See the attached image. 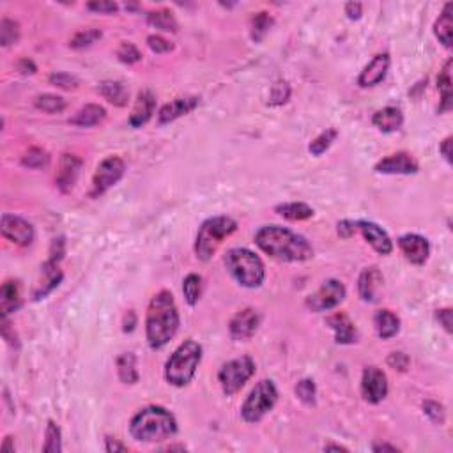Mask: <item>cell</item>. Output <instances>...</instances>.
Returning a JSON list of instances; mask_svg holds the SVG:
<instances>
[{"mask_svg":"<svg viewBox=\"0 0 453 453\" xmlns=\"http://www.w3.org/2000/svg\"><path fill=\"white\" fill-rule=\"evenodd\" d=\"M255 245L280 262H307L314 257V246L305 236L282 225H264L255 232Z\"/></svg>","mask_w":453,"mask_h":453,"instance_id":"6da1fadb","label":"cell"},{"mask_svg":"<svg viewBox=\"0 0 453 453\" xmlns=\"http://www.w3.org/2000/svg\"><path fill=\"white\" fill-rule=\"evenodd\" d=\"M181 315L170 291H160L151 300L146 317V338L151 349L158 351L176 337Z\"/></svg>","mask_w":453,"mask_h":453,"instance_id":"7a4b0ae2","label":"cell"},{"mask_svg":"<svg viewBox=\"0 0 453 453\" xmlns=\"http://www.w3.org/2000/svg\"><path fill=\"white\" fill-rule=\"evenodd\" d=\"M130 434L139 443H163L177 434V420L165 407L147 406L131 418Z\"/></svg>","mask_w":453,"mask_h":453,"instance_id":"3957f363","label":"cell"},{"mask_svg":"<svg viewBox=\"0 0 453 453\" xmlns=\"http://www.w3.org/2000/svg\"><path fill=\"white\" fill-rule=\"evenodd\" d=\"M227 271L241 287L257 289L266 280V268L262 259L248 248H231L223 257Z\"/></svg>","mask_w":453,"mask_h":453,"instance_id":"277c9868","label":"cell"},{"mask_svg":"<svg viewBox=\"0 0 453 453\" xmlns=\"http://www.w3.org/2000/svg\"><path fill=\"white\" fill-rule=\"evenodd\" d=\"M200 361H202V346L195 340H185L167 360V383L176 386V388L188 386L195 377Z\"/></svg>","mask_w":453,"mask_h":453,"instance_id":"5b68a950","label":"cell"},{"mask_svg":"<svg viewBox=\"0 0 453 453\" xmlns=\"http://www.w3.org/2000/svg\"><path fill=\"white\" fill-rule=\"evenodd\" d=\"M238 231V222L231 216H211L199 227L195 238V255L199 261L208 262L215 257L220 245Z\"/></svg>","mask_w":453,"mask_h":453,"instance_id":"8992f818","label":"cell"},{"mask_svg":"<svg viewBox=\"0 0 453 453\" xmlns=\"http://www.w3.org/2000/svg\"><path fill=\"white\" fill-rule=\"evenodd\" d=\"M278 400V390L271 379H262L255 384L250 395L241 406V416L246 423H259L268 415Z\"/></svg>","mask_w":453,"mask_h":453,"instance_id":"52a82bcc","label":"cell"},{"mask_svg":"<svg viewBox=\"0 0 453 453\" xmlns=\"http://www.w3.org/2000/svg\"><path fill=\"white\" fill-rule=\"evenodd\" d=\"M254 374L255 361L252 360L250 356L234 358V360L227 361L225 365L220 369V386H222L223 393H225L227 397H232L238 392H241L243 386L254 377Z\"/></svg>","mask_w":453,"mask_h":453,"instance_id":"ba28073f","label":"cell"},{"mask_svg":"<svg viewBox=\"0 0 453 453\" xmlns=\"http://www.w3.org/2000/svg\"><path fill=\"white\" fill-rule=\"evenodd\" d=\"M126 172V163L123 158L119 156H108L103 162L98 165L96 172L93 177V188H91V197L98 199V197L105 195L110 188L119 183Z\"/></svg>","mask_w":453,"mask_h":453,"instance_id":"9c48e42d","label":"cell"},{"mask_svg":"<svg viewBox=\"0 0 453 453\" xmlns=\"http://www.w3.org/2000/svg\"><path fill=\"white\" fill-rule=\"evenodd\" d=\"M347 296V289L337 278H330L324 282L314 294L307 298V307L308 310L321 314V312H330L333 308H337L338 305L342 303Z\"/></svg>","mask_w":453,"mask_h":453,"instance_id":"30bf717a","label":"cell"},{"mask_svg":"<svg viewBox=\"0 0 453 453\" xmlns=\"http://www.w3.org/2000/svg\"><path fill=\"white\" fill-rule=\"evenodd\" d=\"M0 232L8 241L18 246H31L36 238L34 227L31 222L22 216L9 215V213H4L0 218Z\"/></svg>","mask_w":453,"mask_h":453,"instance_id":"8fae6325","label":"cell"},{"mask_svg":"<svg viewBox=\"0 0 453 453\" xmlns=\"http://www.w3.org/2000/svg\"><path fill=\"white\" fill-rule=\"evenodd\" d=\"M388 377L379 367H367L361 376V395L369 404H379L388 397Z\"/></svg>","mask_w":453,"mask_h":453,"instance_id":"7c38bea8","label":"cell"},{"mask_svg":"<svg viewBox=\"0 0 453 453\" xmlns=\"http://www.w3.org/2000/svg\"><path fill=\"white\" fill-rule=\"evenodd\" d=\"M261 326V314L255 308H243L229 323V333L238 342L250 340Z\"/></svg>","mask_w":453,"mask_h":453,"instance_id":"4fadbf2b","label":"cell"},{"mask_svg":"<svg viewBox=\"0 0 453 453\" xmlns=\"http://www.w3.org/2000/svg\"><path fill=\"white\" fill-rule=\"evenodd\" d=\"M377 174H384V176H411L420 170L418 162L406 151L400 153L390 154V156L383 158L376 167H374Z\"/></svg>","mask_w":453,"mask_h":453,"instance_id":"5bb4252c","label":"cell"},{"mask_svg":"<svg viewBox=\"0 0 453 453\" xmlns=\"http://www.w3.org/2000/svg\"><path fill=\"white\" fill-rule=\"evenodd\" d=\"M84 162L77 154L64 153L59 160L57 167V176H55V185L61 190L62 193H68L73 190V186L77 185V179L80 176V170Z\"/></svg>","mask_w":453,"mask_h":453,"instance_id":"9a60e30c","label":"cell"},{"mask_svg":"<svg viewBox=\"0 0 453 453\" xmlns=\"http://www.w3.org/2000/svg\"><path fill=\"white\" fill-rule=\"evenodd\" d=\"M399 248L407 259L415 266H423L429 261L430 243L429 239L420 234H404L399 238Z\"/></svg>","mask_w":453,"mask_h":453,"instance_id":"2e32d148","label":"cell"},{"mask_svg":"<svg viewBox=\"0 0 453 453\" xmlns=\"http://www.w3.org/2000/svg\"><path fill=\"white\" fill-rule=\"evenodd\" d=\"M358 231L365 238V241L372 246L379 255H390L393 252V241L390 234L384 231L383 227L369 220H360L356 222Z\"/></svg>","mask_w":453,"mask_h":453,"instance_id":"e0dca14e","label":"cell"},{"mask_svg":"<svg viewBox=\"0 0 453 453\" xmlns=\"http://www.w3.org/2000/svg\"><path fill=\"white\" fill-rule=\"evenodd\" d=\"M390 64H392V59H390L388 54H377L360 73L358 85L363 89L379 85L386 78V75H388Z\"/></svg>","mask_w":453,"mask_h":453,"instance_id":"ac0fdd59","label":"cell"},{"mask_svg":"<svg viewBox=\"0 0 453 453\" xmlns=\"http://www.w3.org/2000/svg\"><path fill=\"white\" fill-rule=\"evenodd\" d=\"M62 280H64V273L59 269V264L50 261L45 262L41 266V280L38 282L34 292H32L34 301H41L47 296H50L52 292L62 284Z\"/></svg>","mask_w":453,"mask_h":453,"instance_id":"d6986e66","label":"cell"},{"mask_svg":"<svg viewBox=\"0 0 453 453\" xmlns=\"http://www.w3.org/2000/svg\"><path fill=\"white\" fill-rule=\"evenodd\" d=\"M384 277L379 271V268L370 266L361 271L360 278H358V294L365 303H376L379 289L383 287Z\"/></svg>","mask_w":453,"mask_h":453,"instance_id":"ffe728a7","label":"cell"},{"mask_svg":"<svg viewBox=\"0 0 453 453\" xmlns=\"http://www.w3.org/2000/svg\"><path fill=\"white\" fill-rule=\"evenodd\" d=\"M199 98L197 96H185V98H176L170 103L163 105L158 112V124H170L174 121H177L179 117L186 116L190 112L195 110L199 107Z\"/></svg>","mask_w":453,"mask_h":453,"instance_id":"44dd1931","label":"cell"},{"mask_svg":"<svg viewBox=\"0 0 453 453\" xmlns=\"http://www.w3.org/2000/svg\"><path fill=\"white\" fill-rule=\"evenodd\" d=\"M154 110H156V98H154V94L151 93V91H140L128 123H130L131 128L139 130V128L146 126V124L149 123Z\"/></svg>","mask_w":453,"mask_h":453,"instance_id":"7402d4cb","label":"cell"},{"mask_svg":"<svg viewBox=\"0 0 453 453\" xmlns=\"http://www.w3.org/2000/svg\"><path fill=\"white\" fill-rule=\"evenodd\" d=\"M326 324L333 330L335 342L337 344L349 346V344H354L358 340L356 326L349 319V315L344 314V312H337V314L330 315L326 319Z\"/></svg>","mask_w":453,"mask_h":453,"instance_id":"603a6c76","label":"cell"},{"mask_svg":"<svg viewBox=\"0 0 453 453\" xmlns=\"http://www.w3.org/2000/svg\"><path fill=\"white\" fill-rule=\"evenodd\" d=\"M372 124L383 133H395L402 128L404 114L397 107H384L374 114Z\"/></svg>","mask_w":453,"mask_h":453,"instance_id":"cb8c5ba5","label":"cell"},{"mask_svg":"<svg viewBox=\"0 0 453 453\" xmlns=\"http://www.w3.org/2000/svg\"><path fill=\"white\" fill-rule=\"evenodd\" d=\"M374 326H376L379 338L390 340V338L397 337L400 331L399 315L393 314L388 308H383V310L376 312V315H374Z\"/></svg>","mask_w":453,"mask_h":453,"instance_id":"d4e9b609","label":"cell"},{"mask_svg":"<svg viewBox=\"0 0 453 453\" xmlns=\"http://www.w3.org/2000/svg\"><path fill=\"white\" fill-rule=\"evenodd\" d=\"M22 308V292L16 280H8L0 289V315L9 317V314Z\"/></svg>","mask_w":453,"mask_h":453,"instance_id":"484cf974","label":"cell"},{"mask_svg":"<svg viewBox=\"0 0 453 453\" xmlns=\"http://www.w3.org/2000/svg\"><path fill=\"white\" fill-rule=\"evenodd\" d=\"M98 93L114 107H126L130 101V91L123 82L105 80L98 85Z\"/></svg>","mask_w":453,"mask_h":453,"instance_id":"4316f807","label":"cell"},{"mask_svg":"<svg viewBox=\"0 0 453 453\" xmlns=\"http://www.w3.org/2000/svg\"><path fill=\"white\" fill-rule=\"evenodd\" d=\"M105 117H107V110H105V107H101V105H96V103H89L85 105V107H82L80 110L71 117L70 123L73 124V126L93 128L103 123Z\"/></svg>","mask_w":453,"mask_h":453,"instance_id":"83f0119b","label":"cell"},{"mask_svg":"<svg viewBox=\"0 0 453 453\" xmlns=\"http://www.w3.org/2000/svg\"><path fill=\"white\" fill-rule=\"evenodd\" d=\"M452 59L445 62L443 70L439 71L438 77V89L441 94V105H439L438 112L445 114V112L452 110V98H453V85H452Z\"/></svg>","mask_w":453,"mask_h":453,"instance_id":"f1b7e54d","label":"cell"},{"mask_svg":"<svg viewBox=\"0 0 453 453\" xmlns=\"http://www.w3.org/2000/svg\"><path fill=\"white\" fill-rule=\"evenodd\" d=\"M452 32H453V4H448L443 8L441 15L436 20L434 24V34L439 39L445 48H452Z\"/></svg>","mask_w":453,"mask_h":453,"instance_id":"f546056e","label":"cell"},{"mask_svg":"<svg viewBox=\"0 0 453 453\" xmlns=\"http://www.w3.org/2000/svg\"><path fill=\"white\" fill-rule=\"evenodd\" d=\"M275 213L282 216V218L289 220V222H305V220L314 218L315 211L305 202H285L278 204L275 208Z\"/></svg>","mask_w":453,"mask_h":453,"instance_id":"4dcf8cb0","label":"cell"},{"mask_svg":"<svg viewBox=\"0 0 453 453\" xmlns=\"http://www.w3.org/2000/svg\"><path fill=\"white\" fill-rule=\"evenodd\" d=\"M147 24L162 32H172V34H176L179 31V24H177L176 16L169 9H156V11L147 13Z\"/></svg>","mask_w":453,"mask_h":453,"instance_id":"1f68e13d","label":"cell"},{"mask_svg":"<svg viewBox=\"0 0 453 453\" xmlns=\"http://www.w3.org/2000/svg\"><path fill=\"white\" fill-rule=\"evenodd\" d=\"M117 374H119L121 383L137 384L140 379V374L137 370V356L133 353H123L117 358Z\"/></svg>","mask_w":453,"mask_h":453,"instance_id":"d6a6232c","label":"cell"},{"mask_svg":"<svg viewBox=\"0 0 453 453\" xmlns=\"http://www.w3.org/2000/svg\"><path fill=\"white\" fill-rule=\"evenodd\" d=\"M202 287L204 280L200 275L190 273L188 277L183 280V294H185V300L190 307H195L200 301V296H202Z\"/></svg>","mask_w":453,"mask_h":453,"instance_id":"836d02e7","label":"cell"},{"mask_svg":"<svg viewBox=\"0 0 453 453\" xmlns=\"http://www.w3.org/2000/svg\"><path fill=\"white\" fill-rule=\"evenodd\" d=\"M275 25L273 16L266 11H259L252 16V39L255 43H261L268 36L271 27Z\"/></svg>","mask_w":453,"mask_h":453,"instance_id":"e575fe53","label":"cell"},{"mask_svg":"<svg viewBox=\"0 0 453 453\" xmlns=\"http://www.w3.org/2000/svg\"><path fill=\"white\" fill-rule=\"evenodd\" d=\"M22 165L32 170H43L50 165V154L41 147H31L27 153L22 156Z\"/></svg>","mask_w":453,"mask_h":453,"instance_id":"d590c367","label":"cell"},{"mask_svg":"<svg viewBox=\"0 0 453 453\" xmlns=\"http://www.w3.org/2000/svg\"><path fill=\"white\" fill-rule=\"evenodd\" d=\"M337 137H338V131L335 130V128H328V130H324L323 133H319L314 140H312L310 146H308V151H310L312 156H323V154L333 146Z\"/></svg>","mask_w":453,"mask_h":453,"instance_id":"8d00e7d4","label":"cell"},{"mask_svg":"<svg viewBox=\"0 0 453 453\" xmlns=\"http://www.w3.org/2000/svg\"><path fill=\"white\" fill-rule=\"evenodd\" d=\"M45 453H61L62 452V432L54 420H48L47 430H45V443H43Z\"/></svg>","mask_w":453,"mask_h":453,"instance_id":"74e56055","label":"cell"},{"mask_svg":"<svg viewBox=\"0 0 453 453\" xmlns=\"http://www.w3.org/2000/svg\"><path fill=\"white\" fill-rule=\"evenodd\" d=\"M38 110L47 112V114H61L66 110L68 103L64 98L57 96V94H39L34 101Z\"/></svg>","mask_w":453,"mask_h":453,"instance_id":"f35d334b","label":"cell"},{"mask_svg":"<svg viewBox=\"0 0 453 453\" xmlns=\"http://www.w3.org/2000/svg\"><path fill=\"white\" fill-rule=\"evenodd\" d=\"M101 38H103V32L100 29H85V31L77 32L70 39V48H73V50H84V48L93 47L94 43L100 41Z\"/></svg>","mask_w":453,"mask_h":453,"instance_id":"ab89813d","label":"cell"},{"mask_svg":"<svg viewBox=\"0 0 453 453\" xmlns=\"http://www.w3.org/2000/svg\"><path fill=\"white\" fill-rule=\"evenodd\" d=\"M20 39V24L11 18H2L0 22V45L4 48L16 45Z\"/></svg>","mask_w":453,"mask_h":453,"instance_id":"60d3db41","label":"cell"},{"mask_svg":"<svg viewBox=\"0 0 453 453\" xmlns=\"http://www.w3.org/2000/svg\"><path fill=\"white\" fill-rule=\"evenodd\" d=\"M291 85H289V82L285 80H278L275 82L273 87H271V91H269V100H268V105H271V107H282V105L287 103L289 100H291Z\"/></svg>","mask_w":453,"mask_h":453,"instance_id":"b9f144b4","label":"cell"},{"mask_svg":"<svg viewBox=\"0 0 453 453\" xmlns=\"http://www.w3.org/2000/svg\"><path fill=\"white\" fill-rule=\"evenodd\" d=\"M296 395L307 406H314L315 397H317V386H315L314 379H301L296 384Z\"/></svg>","mask_w":453,"mask_h":453,"instance_id":"7bdbcfd3","label":"cell"},{"mask_svg":"<svg viewBox=\"0 0 453 453\" xmlns=\"http://www.w3.org/2000/svg\"><path fill=\"white\" fill-rule=\"evenodd\" d=\"M423 415L434 423V425H443L446 420L445 406L436 402V400H425V402H423Z\"/></svg>","mask_w":453,"mask_h":453,"instance_id":"ee69618b","label":"cell"},{"mask_svg":"<svg viewBox=\"0 0 453 453\" xmlns=\"http://www.w3.org/2000/svg\"><path fill=\"white\" fill-rule=\"evenodd\" d=\"M48 82H50L54 87L64 89V91H71V89H77L80 85V80H78L75 75L64 73V71H55L48 77Z\"/></svg>","mask_w":453,"mask_h":453,"instance_id":"f6af8a7d","label":"cell"},{"mask_svg":"<svg viewBox=\"0 0 453 453\" xmlns=\"http://www.w3.org/2000/svg\"><path fill=\"white\" fill-rule=\"evenodd\" d=\"M117 59H119L123 64H137V62L142 61V54L137 47H135L133 43H121L119 50H117Z\"/></svg>","mask_w":453,"mask_h":453,"instance_id":"bcb514c9","label":"cell"},{"mask_svg":"<svg viewBox=\"0 0 453 453\" xmlns=\"http://www.w3.org/2000/svg\"><path fill=\"white\" fill-rule=\"evenodd\" d=\"M147 47L154 52V54H169V52L174 50V45L170 41H167L165 38L158 34L147 36Z\"/></svg>","mask_w":453,"mask_h":453,"instance_id":"7dc6e473","label":"cell"},{"mask_svg":"<svg viewBox=\"0 0 453 453\" xmlns=\"http://www.w3.org/2000/svg\"><path fill=\"white\" fill-rule=\"evenodd\" d=\"M87 9L93 13H100V15H114V13L119 11V4L112 2V0H93L87 4Z\"/></svg>","mask_w":453,"mask_h":453,"instance_id":"c3c4849f","label":"cell"},{"mask_svg":"<svg viewBox=\"0 0 453 453\" xmlns=\"http://www.w3.org/2000/svg\"><path fill=\"white\" fill-rule=\"evenodd\" d=\"M64 255H66V239L64 236H59V238H55L54 241H52L50 257H48V261L59 264V262L64 259Z\"/></svg>","mask_w":453,"mask_h":453,"instance_id":"681fc988","label":"cell"},{"mask_svg":"<svg viewBox=\"0 0 453 453\" xmlns=\"http://www.w3.org/2000/svg\"><path fill=\"white\" fill-rule=\"evenodd\" d=\"M386 361H388V365L393 370H399V372H407L409 363H411V360H409V356L406 353H392Z\"/></svg>","mask_w":453,"mask_h":453,"instance_id":"f907efd6","label":"cell"},{"mask_svg":"<svg viewBox=\"0 0 453 453\" xmlns=\"http://www.w3.org/2000/svg\"><path fill=\"white\" fill-rule=\"evenodd\" d=\"M2 337H4L6 342L9 344L11 347H15V349H18L20 347V342H18V335H16L15 328H11V323H9V319L6 317V315H2Z\"/></svg>","mask_w":453,"mask_h":453,"instance_id":"816d5d0a","label":"cell"},{"mask_svg":"<svg viewBox=\"0 0 453 453\" xmlns=\"http://www.w3.org/2000/svg\"><path fill=\"white\" fill-rule=\"evenodd\" d=\"M356 231H358L356 222H351V220H340V222L337 223L338 236H340V238H344V239H351Z\"/></svg>","mask_w":453,"mask_h":453,"instance_id":"f5cc1de1","label":"cell"},{"mask_svg":"<svg viewBox=\"0 0 453 453\" xmlns=\"http://www.w3.org/2000/svg\"><path fill=\"white\" fill-rule=\"evenodd\" d=\"M436 319H438V323L441 324L443 330L446 331V333H452L453 328H452V308H439V310H436Z\"/></svg>","mask_w":453,"mask_h":453,"instance_id":"db71d44e","label":"cell"},{"mask_svg":"<svg viewBox=\"0 0 453 453\" xmlns=\"http://www.w3.org/2000/svg\"><path fill=\"white\" fill-rule=\"evenodd\" d=\"M105 452L107 453H119V452H128V446L123 445L119 439L116 438H107L105 439Z\"/></svg>","mask_w":453,"mask_h":453,"instance_id":"11a10c76","label":"cell"},{"mask_svg":"<svg viewBox=\"0 0 453 453\" xmlns=\"http://www.w3.org/2000/svg\"><path fill=\"white\" fill-rule=\"evenodd\" d=\"M344 11H346L349 20H360L361 15H363V6H361L360 2H347Z\"/></svg>","mask_w":453,"mask_h":453,"instance_id":"9f6ffc18","label":"cell"},{"mask_svg":"<svg viewBox=\"0 0 453 453\" xmlns=\"http://www.w3.org/2000/svg\"><path fill=\"white\" fill-rule=\"evenodd\" d=\"M16 70L22 75H34L38 71V66L31 59H20L18 64H16Z\"/></svg>","mask_w":453,"mask_h":453,"instance_id":"6f0895ef","label":"cell"},{"mask_svg":"<svg viewBox=\"0 0 453 453\" xmlns=\"http://www.w3.org/2000/svg\"><path fill=\"white\" fill-rule=\"evenodd\" d=\"M452 137H446L445 140H443L441 144H439V153H441V156L445 158V162L448 163V165H452L453 158H452Z\"/></svg>","mask_w":453,"mask_h":453,"instance_id":"680465c9","label":"cell"},{"mask_svg":"<svg viewBox=\"0 0 453 453\" xmlns=\"http://www.w3.org/2000/svg\"><path fill=\"white\" fill-rule=\"evenodd\" d=\"M137 323H139V319H137V314H135L133 310H128L126 315H124V319H123L124 333H131V331L137 328Z\"/></svg>","mask_w":453,"mask_h":453,"instance_id":"91938a15","label":"cell"},{"mask_svg":"<svg viewBox=\"0 0 453 453\" xmlns=\"http://www.w3.org/2000/svg\"><path fill=\"white\" fill-rule=\"evenodd\" d=\"M13 441H15V439H13L11 436H6V439L2 441V452L15 453V445H13Z\"/></svg>","mask_w":453,"mask_h":453,"instance_id":"94428289","label":"cell"},{"mask_svg":"<svg viewBox=\"0 0 453 453\" xmlns=\"http://www.w3.org/2000/svg\"><path fill=\"white\" fill-rule=\"evenodd\" d=\"M372 450L374 452H399V448H397V446L386 445V443H384V445H374Z\"/></svg>","mask_w":453,"mask_h":453,"instance_id":"6125c7cd","label":"cell"},{"mask_svg":"<svg viewBox=\"0 0 453 453\" xmlns=\"http://www.w3.org/2000/svg\"><path fill=\"white\" fill-rule=\"evenodd\" d=\"M324 450H326V452H330V450H335V452H349V450L342 445H326Z\"/></svg>","mask_w":453,"mask_h":453,"instance_id":"be15d7a7","label":"cell"}]
</instances>
